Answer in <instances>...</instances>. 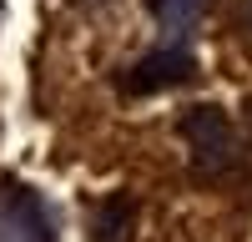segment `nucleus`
I'll list each match as a JSON object with an SVG mask.
<instances>
[{"label": "nucleus", "mask_w": 252, "mask_h": 242, "mask_svg": "<svg viewBox=\"0 0 252 242\" xmlns=\"http://www.w3.org/2000/svg\"><path fill=\"white\" fill-rule=\"evenodd\" d=\"M182 141L192 147L197 172H227L237 161V136L222 106H187L182 116Z\"/></svg>", "instance_id": "nucleus-1"}, {"label": "nucleus", "mask_w": 252, "mask_h": 242, "mask_svg": "<svg viewBox=\"0 0 252 242\" xmlns=\"http://www.w3.org/2000/svg\"><path fill=\"white\" fill-rule=\"evenodd\" d=\"M192 71H197V56L187 46H161V51H146L136 66L126 71L121 86L131 96H157V91H172L182 81H192Z\"/></svg>", "instance_id": "nucleus-2"}, {"label": "nucleus", "mask_w": 252, "mask_h": 242, "mask_svg": "<svg viewBox=\"0 0 252 242\" xmlns=\"http://www.w3.org/2000/svg\"><path fill=\"white\" fill-rule=\"evenodd\" d=\"M0 242H56L40 197L26 192L20 182H5V187H0Z\"/></svg>", "instance_id": "nucleus-3"}, {"label": "nucleus", "mask_w": 252, "mask_h": 242, "mask_svg": "<svg viewBox=\"0 0 252 242\" xmlns=\"http://www.w3.org/2000/svg\"><path fill=\"white\" fill-rule=\"evenodd\" d=\"M131 232H136V202L126 192H111L106 202H96L91 242H131Z\"/></svg>", "instance_id": "nucleus-4"}, {"label": "nucleus", "mask_w": 252, "mask_h": 242, "mask_svg": "<svg viewBox=\"0 0 252 242\" xmlns=\"http://www.w3.org/2000/svg\"><path fill=\"white\" fill-rule=\"evenodd\" d=\"M146 5H152V15L161 26H187V20H197V10L207 0H146Z\"/></svg>", "instance_id": "nucleus-5"}]
</instances>
